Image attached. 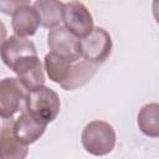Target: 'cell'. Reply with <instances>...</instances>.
<instances>
[{
  "label": "cell",
  "instance_id": "obj_1",
  "mask_svg": "<svg viewBox=\"0 0 159 159\" xmlns=\"http://www.w3.org/2000/svg\"><path fill=\"white\" fill-rule=\"evenodd\" d=\"M60 107L58 94L45 86L30 91L25 102V111L34 119L46 125L56 119Z\"/></svg>",
  "mask_w": 159,
  "mask_h": 159
},
{
  "label": "cell",
  "instance_id": "obj_2",
  "mask_svg": "<svg viewBox=\"0 0 159 159\" xmlns=\"http://www.w3.org/2000/svg\"><path fill=\"white\" fill-rule=\"evenodd\" d=\"M81 142L87 153L102 157L113 150L116 145V132L104 120H92L84 127Z\"/></svg>",
  "mask_w": 159,
  "mask_h": 159
},
{
  "label": "cell",
  "instance_id": "obj_3",
  "mask_svg": "<svg viewBox=\"0 0 159 159\" xmlns=\"http://www.w3.org/2000/svg\"><path fill=\"white\" fill-rule=\"evenodd\" d=\"M80 45L82 58L94 65L104 62L112 51L111 35L102 27H93L86 37L80 40Z\"/></svg>",
  "mask_w": 159,
  "mask_h": 159
},
{
  "label": "cell",
  "instance_id": "obj_4",
  "mask_svg": "<svg viewBox=\"0 0 159 159\" xmlns=\"http://www.w3.org/2000/svg\"><path fill=\"white\" fill-rule=\"evenodd\" d=\"M27 94L29 91L17 78L6 77L0 81V117L11 119L26 102Z\"/></svg>",
  "mask_w": 159,
  "mask_h": 159
},
{
  "label": "cell",
  "instance_id": "obj_5",
  "mask_svg": "<svg viewBox=\"0 0 159 159\" xmlns=\"http://www.w3.org/2000/svg\"><path fill=\"white\" fill-rule=\"evenodd\" d=\"M62 21L65 27L78 39L86 37L94 27L89 10L80 1L63 2Z\"/></svg>",
  "mask_w": 159,
  "mask_h": 159
},
{
  "label": "cell",
  "instance_id": "obj_6",
  "mask_svg": "<svg viewBox=\"0 0 159 159\" xmlns=\"http://www.w3.org/2000/svg\"><path fill=\"white\" fill-rule=\"evenodd\" d=\"M47 46L51 52L66 58L71 63L82 58L80 39L71 34L65 26H57L50 30L47 35Z\"/></svg>",
  "mask_w": 159,
  "mask_h": 159
},
{
  "label": "cell",
  "instance_id": "obj_7",
  "mask_svg": "<svg viewBox=\"0 0 159 159\" xmlns=\"http://www.w3.org/2000/svg\"><path fill=\"white\" fill-rule=\"evenodd\" d=\"M10 70L16 73L17 80L29 92L42 87L45 83L42 63L37 56H25L17 60Z\"/></svg>",
  "mask_w": 159,
  "mask_h": 159
},
{
  "label": "cell",
  "instance_id": "obj_8",
  "mask_svg": "<svg viewBox=\"0 0 159 159\" xmlns=\"http://www.w3.org/2000/svg\"><path fill=\"white\" fill-rule=\"evenodd\" d=\"M0 56L4 63L11 68V66L17 60L25 56H37V51L32 41L27 40L26 37L12 35L2 43L0 48Z\"/></svg>",
  "mask_w": 159,
  "mask_h": 159
},
{
  "label": "cell",
  "instance_id": "obj_9",
  "mask_svg": "<svg viewBox=\"0 0 159 159\" xmlns=\"http://www.w3.org/2000/svg\"><path fill=\"white\" fill-rule=\"evenodd\" d=\"M12 123V118L6 119L0 129V159H25L29 154L27 145L15 137Z\"/></svg>",
  "mask_w": 159,
  "mask_h": 159
},
{
  "label": "cell",
  "instance_id": "obj_10",
  "mask_svg": "<svg viewBox=\"0 0 159 159\" xmlns=\"http://www.w3.org/2000/svg\"><path fill=\"white\" fill-rule=\"evenodd\" d=\"M11 26L15 35L20 37L32 36L36 34L40 21L36 10L32 5H30L29 1L19 6L11 14Z\"/></svg>",
  "mask_w": 159,
  "mask_h": 159
},
{
  "label": "cell",
  "instance_id": "obj_11",
  "mask_svg": "<svg viewBox=\"0 0 159 159\" xmlns=\"http://www.w3.org/2000/svg\"><path fill=\"white\" fill-rule=\"evenodd\" d=\"M45 129L46 124H42L34 119L25 109L12 123V130L15 137L26 145L35 143L37 139H40V137L45 133Z\"/></svg>",
  "mask_w": 159,
  "mask_h": 159
},
{
  "label": "cell",
  "instance_id": "obj_12",
  "mask_svg": "<svg viewBox=\"0 0 159 159\" xmlns=\"http://www.w3.org/2000/svg\"><path fill=\"white\" fill-rule=\"evenodd\" d=\"M34 9L37 12L40 25L46 29H55L61 26L63 2L56 0H39L34 2Z\"/></svg>",
  "mask_w": 159,
  "mask_h": 159
},
{
  "label": "cell",
  "instance_id": "obj_13",
  "mask_svg": "<svg viewBox=\"0 0 159 159\" xmlns=\"http://www.w3.org/2000/svg\"><path fill=\"white\" fill-rule=\"evenodd\" d=\"M97 68L98 65L91 63L84 60L73 62L71 65L68 76L61 83V87L66 91H73L82 87L93 77V75L97 72Z\"/></svg>",
  "mask_w": 159,
  "mask_h": 159
},
{
  "label": "cell",
  "instance_id": "obj_14",
  "mask_svg": "<svg viewBox=\"0 0 159 159\" xmlns=\"http://www.w3.org/2000/svg\"><path fill=\"white\" fill-rule=\"evenodd\" d=\"M159 104L148 103L142 107L138 113V127L148 137L158 138L159 137Z\"/></svg>",
  "mask_w": 159,
  "mask_h": 159
},
{
  "label": "cell",
  "instance_id": "obj_15",
  "mask_svg": "<svg viewBox=\"0 0 159 159\" xmlns=\"http://www.w3.org/2000/svg\"><path fill=\"white\" fill-rule=\"evenodd\" d=\"M71 65L72 63L70 61H67L66 58L53 52H48L43 60V67H45V71L48 78L52 82H56L60 84L67 78Z\"/></svg>",
  "mask_w": 159,
  "mask_h": 159
},
{
  "label": "cell",
  "instance_id": "obj_16",
  "mask_svg": "<svg viewBox=\"0 0 159 159\" xmlns=\"http://www.w3.org/2000/svg\"><path fill=\"white\" fill-rule=\"evenodd\" d=\"M27 1H0V11H2L4 14H12L19 6L24 5Z\"/></svg>",
  "mask_w": 159,
  "mask_h": 159
},
{
  "label": "cell",
  "instance_id": "obj_17",
  "mask_svg": "<svg viewBox=\"0 0 159 159\" xmlns=\"http://www.w3.org/2000/svg\"><path fill=\"white\" fill-rule=\"evenodd\" d=\"M6 35H7V32H6V27H5L4 22L0 20V48H1L2 43L6 41Z\"/></svg>",
  "mask_w": 159,
  "mask_h": 159
}]
</instances>
